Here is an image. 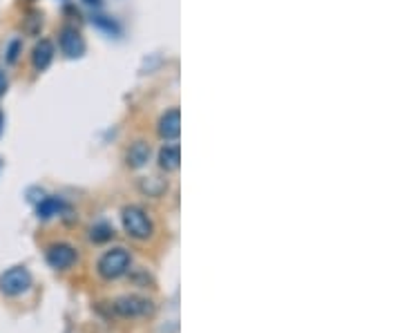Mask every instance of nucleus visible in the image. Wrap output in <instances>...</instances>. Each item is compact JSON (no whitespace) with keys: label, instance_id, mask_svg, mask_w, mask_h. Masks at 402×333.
<instances>
[{"label":"nucleus","instance_id":"obj_1","mask_svg":"<svg viewBox=\"0 0 402 333\" xmlns=\"http://www.w3.org/2000/svg\"><path fill=\"white\" fill-rule=\"evenodd\" d=\"M130 262H132V257L126 249H112V251H107L101 255V260L97 264L99 268V275L103 280H116L121 275H126L128 273V268H130Z\"/></svg>","mask_w":402,"mask_h":333},{"label":"nucleus","instance_id":"obj_2","mask_svg":"<svg viewBox=\"0 0 402 333\" xmlns=\"http://www.w3.org/2000/svg\"><path fill=\"white\" fill-rule=\"evenodd\" d=\"M121 219H123V229L126 233L134 239H148L152 235V222L150 217L146 215L143 208L138 206H126L121 213Z\"/></svg>","mask_w":402,"mask_h":333},{"label":"nucleus","instance_id":"obj_3","mask_svg":"<svg viewBox=\"0 0 402 333\" xmlns=\"http://www.w3.org/2000/svg\"><path fill=\"white\" fill-rule=\"evenodd\" d=\"M29 286H32V273L25 266H13L0 275V293H5L9 297L27 293Z\"/></svg>","mask_w":402,"mask_h":333},{"label":"nucleus","instance_id":"obj_4","mask_svg":"<svg viewBox=\"0 0 402 333\" xmlns=\"http://www.w3.org/2000/svg\"><path fill=\"white\" fill-rule=\"evenodd\" d=\"M152 302L148 297H138V295H123L114 302V311L123 317H138V315H148L152 313Z\"/></svg>","mask_w":402,"mask_h":333},{"label":"nucleus","instance_id":"obj_5","mask_svg":"<svg viewBox=\"0 0 402 333\" xmlns=\"http://www.w3.org/2000/svg\"><path fill=\"white\" fill-rule=\"evenodd\" d=\"M58 43H60V50H63V54L70 56V58H79L85 52V40H83L81 32L76 27H65L63 32H60Z\"/></svg>","mask_w":402,"mask_h":333},{"label":"nucleus","instance_id":"obj_6","mask_svg":"<svg viewBox=\"0 0 402 333\" xmlns=\"http://www.w3.org/2000/svg\"><path fill=\"white\" fill-rule=\"evenodd\" d=\"M76 262V251L70 244H54L48 249V264L52 268L65 271Z\"/></svg>","mask_w":402,"mask_h":333},{"label":"nucleus","instance_id":"obj_7","mask_svg":"<svg viewBox=\"0 0 402 333\" xmlns=\"http://www.w3.org/2000/svg\"><path fill=\"white\" fill-rule=\"evenodd\" d=\"M159 137L165 139V141H175L179 139V134H181V114L177 108L173 110H168L161 119H159Z\"/></svg>","mask_w":402,"mask_h":333},{"label":"nucleus","instance_id":"obj_8","mask_svg":"<svg viewBox=\"0 0 402 333\" xmlns=\"http://www.w3.org/2000/svg\"><path fill=\"white\" fill-rule=\"evenodd\" d=\"M52 60H54V45H52V40L43 38L40 43H36V48L32 52V63L38 72H43L50 67Z\"/></svg>","mask_w":402,"mask_h":333},{"label":"nucleus","instance_id":"obj_9","mask_svg":"<svg viewBox=\"0 0 402 333\" xmlns=\"http://www.w3.org/2000/svg\"><path fill=\"white\" fill-rule=\"evenodd\" d=\"M126 161H128L130 168H143V165L150 161V146L146 141H134L128 148Z\"/></svg>","mask_w":402,"mask_h":333},{"label":"nucleus","instance_id":"obj_10","mask_svg":"<svg viewBox=\"0 0 402 333\" xmlns=\"http://www.w3.org/2000/svg\"><path fill=\"white\" fill-rule=\"evenodd\" d=\"M179 163H181V150H179V146H163L159 150V165H161L165 173L177 170Z\"/></svg>","mask_w":402,"mask_h":333},{"label":"nucleus","instance_id":"obj_11","mask_svg":"<svg viewBox=\"0 0 402 333\" xmlns=\"http://www.w3.org/2000/svg\"><path fill=\"white\" fill-rule=\"evenodd\" d=\"M60 210H63V202H60L58 197H43L36 206V213L40 219H52L60 213Z\"/></svg>","mask_w":402,"mask_h":333},{"label":"nucleus","instance_id":"obj_12","mask_svg":"<svg viewBox=\"0 0 402 333\" xmlns=\"http://www.w3.org/2000/svg\"><path fill=\"white\" fill-rule=\"evenodd\" d=\"M138 186H141V190L146 195H150V197H159L168 188V184L159 177H146V179H141V184H138Z\"/></svg>","mask_w":402,"mask_h":333},{"label":"nucleus","instance_id":"obj_13","mask_svg":"<svg viewBox=\"0 0 402 333\" xmlns=\"http://www.w3.org/2000/svg\"><path fill=\"white\" fill-rule=\"evenodd\" d=\"M112 235H114L112 226H107V224H99V226L92 229V239H94V241H105V239H110Z\"/></svg>","mask_w":402,"mask_h":333},{"label":"nucleus","instance_id":"obj_14","mask_svg":"<svg viewBox=\"0 0 402 333\" xmlns=\"http://www.w3.org/2000/svg\"><path fill=\"white\" fill-rule=\"evenodd\" d=\"M18 48H21V43H11V50H9V63H13V60H16V52H18Z\"/></svg>","mask_w":402,"mask_h":333},{"label":"nucleus","instance_id":"obj_15","mask_svg":"<svg viewBox=\"0 0 402 333\" xmlns=\"http://www.w3.org/2000/svg\"><path fill=\"white\" fill-rule=\"evenodd\" d=\"M5 89H7V77H5L3 72H0V97L5 94Z\"/></svg>","mask_w":402,"mask_h":333},{"label":"nucleus","instance_id":"obj_16","mask_svg":"<svg viewBox=\"0 0 402 333\" xmlns=\"http://www.w3.org/2000/svg\"><path fill=\"white\" fill-rule=\"evenodd\" d=\"M0 126H3V114H0Z\"/></svg>","mask_w":402,"mask_h":333}]
</instances>
